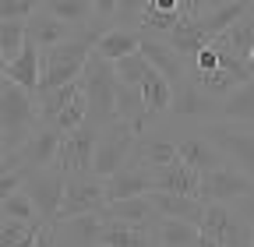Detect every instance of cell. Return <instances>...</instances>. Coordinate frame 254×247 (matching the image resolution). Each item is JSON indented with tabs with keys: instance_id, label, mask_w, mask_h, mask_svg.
<instances>
[{
	"instance_id": "45",
	"label": "cell",
	"mask_w": 254,
	"mask_h": 247,
	"mask_svg": "<svg viewBox=\"0 0 254 247\" xmlns=\"http://www.w3.org/2000/svg\"><path fill=\"white\" fill-rule=\"evenodd\" d=\"M0 226H4V215H0Z\"/></svg>"
},
{
	"instance_id": "8",
	"label": "cell",
	"mask_w": 254,
	"mask_h": 247,
	"mask_svg": "<svg viewBox=\"0 0 254 247\" xmlns=\"http://www.w3.org/2000/svg\"><path fill=\"white\" fill-rule=\"evenodd\" d=\"M64 184H67V177H64L60 170H53V166L25 170L21 191L32 198V205H36L43 226H53L57 223V212H60V201H64Z\"/></svg>"
},
{
	"instance_id": "15",
	"label": "cell",
	"mask_w": 254,
	"mask_h": 247,
	"mask_svg": "<svg viewBox=\"0 0 254 247\" xmlns=\"http://www.w3.org/2000/svg\"><path fill=\"white\" fill-rule=\"evenodd\" d=\"M57 247H95L103 230V212L99 215H74V219H60L50 226Z\"/></svg>"
},
{
	"instance_id": "25",
	"label": "cell",
	"mask_w": 254,
	"mask_h": 247,
	"mask_svg": "<svg viewBox=\"0 0 254 247\" xmlns=\"http://www.w3.org/2000/svg\"><path fill=\"white\" fill-rule=\"evenodd\" d=\"M219 120H230V124H251L254 120V78L244 81L240 88H233L219 103Z\"/></svg>"
},
{
	"instance_id": "14",
	"label": "cell",
	"mask_w": 254,
	"mask_h": 247,
	"mask_svg": "<svg viewBox=\"0 0 254 247\" xmlns=\"http://www.w3.org/2000/svg\"><path fill=\"white\" fill-rule=\"evenodd\" d=\"M57 141H60V131H53V127H36L28 138H25V145L18 148V152H11V156L4 159V163H14V166H25V170H39V166H50L53 163V156H57Z\"/></svg>"
},
{
	"instance_id": "39",
	"label": "cell",
	"mask_w": 254,
	"mask_h": 247,
	"mask_svg": "<svg viewBox=\"0 0 254 247\" xmlns=\"http://www.w3.org/2000/svg\"><path fill=\"white\" fill-rule=\"evenodd\" d=\"M208 7V0H180V18H194Z\"/></svg>"
},
{
	"instance_id": "12",
	"label": "cell",
	"mask_w": 254,
	"mask_h": 247,
	"mask_svg": "<svg viewBox=\"0 0 254 247\" xmlns=\"http://www.w3.org/2000/svg\"><path fill=\"white\" fill-rule=\"evenodd\" d=\"M141 53H145V60L163 74L173 88L190 74V60L184 57V53H177L170 43H166V36H155V32H141Z\"/></svg>"
},
{
	"instance_id": "37",
	"label": "cell",
	"mask_w": 254,
	"mask_h": 247,
	"mask_svg": "<svg viewBox=\"0 0 254 247\" xmlns=\"http://www.w3.org/2000/svg\"><path fill=\"white\" fill-rule=\"evenodd\" d=\"M145 4H148V0H117L113 18H120V21H134V25H138V18H141V11H145Z\"/></svg>"
},
{
	"instance_id": "33",
	"label": "cell",
	"mask_w": 254,
	"mask_h": 247,
	"mask_svg": "<svg viewBox=\"0 0 254 247\" xmlns=\"http://www.w3.org/2000/svg\"><path fill=\"white\" fill-rule=\"evenodd\" d=\"M25 21H0V53L7 60H14L25 46Z\"/></svg>"
},
{
	"instance_id": "3",
	"label": "cell",
	"mask_w": 254,
	"mask_h": 247,
	"mask_svg": "<svg viewBox=\"0 0 254 247\" xmlns=\"http://www.w3.org/2000/svg\"><path fill=\"white\" fill-rule=\"evenodd\" d=\"M117 85L120 81L113 71V60L92 50V57L85 60V71H81V88L88 99V124L106 127L110 120H117Z\"/></svg>"
},
{
	"instance_id": "27",
	"label": "cell",
	"mask_w": 254,
	"mask_h": 247,
	"mask_svg": "<svg viewBox=\"0 0 254 247\" xmlns=\"http://www.w3.org/2000/svg\"><path fill=\"white\" fill-rule=\"evenodd\" d=\"M219 39L230 46V53H237L240 60L251 57V46H254V4L226 28V32H219Z\"/></svg>"
},
{
	"instance_id": "2",
	"label": "cell",
	"mask_w": 254,
	"mask_h": 247,
	"mask_svg": "<svg viewBox=\"0 0 254 247\" xmlns=\"http://www.w3.org/2000/svg\"><path fill=\"white\" fill-rule=\"evenodd\" d=\"M43 127L39 120V103L32 92H25L21 85L14 81H0V134H4V145H7V156L18 152L25 145V138Z\"/></svg>"
},
{
	"instance_id": "26",
	"label": "cell",
	"mask_w": 254,
	"mask_h": 247,
	"mask_svg": "<svg viewBox=\"0 0 254 247\" xmlns=\"http://www.w3.org/2000/svg\"><path fill=\"white\" fill-rule=\"evenodd\" d=\"M198 237H201V230L187 219H163L159 215V223H155V244L159 247H194Z\"/></svg>"
},
{
	"instance_id": "21",
	"label": "cell",
	"mask_w": 254,
	"mask_h": 247,
	"mask_svg": "<svg viewBox=\"0 0 254 247\" xmlns=\"http://www.w3.org/2000/svg\"><path fill=\"white\" fill-rule=\"evenodd\" d=\"M92 50L106 57V60H120L127 53H138L141 50V28H131V25H110L95 36Z\"/></svg>"
},
{
	"instance_id": "46",
	"label": "cell",
	"mask_w": 254,
	"mask_h": 247,
	"mask_svg": "<svg viewBox=\"0 0 254 247\" xmlns=\"http://www.w3.org/2000/svg\"><path fill=\"white\" fill-rule=\"evenodd\" d=\"M152 247H159V244H152Z\"/></svg>"
},
{
	"instance_id": "41",
	"label": "cell",
	"mask_w": 254,
	"mask_h": 247,
	"mask_svg": "<svg viewBox=\"0 0 254 247\" xmlns=\"http://www.w3.org/2000/svg\"><path fill=\"white\" fill-rule=\"evenodd\" d=\"M36 247H57V244H53V230H50V226H43V230H39V240H36Z\"/></svg>"
},
{
	"instance_id": "9",
	"label": "cell",
	"mask_w": 254,
	"mask_h": 247,
	"mask_svg": "<svg viewBox=\"0 0 254 247\" xmlns=\"http://www.w3.org/2000/svg\"><path fill=\"white\" fill-rule=\"evenodd\" d=\"M103 208H106L103 177L78 173V177H67V184H64V201H60V212H57V223L74 219V215H99Z\"/></svg>"
},
{
	"instance_id": "20",
	"label": "cell",
	"mask_w": 254,
	"mask_h": 247,
	"mask_svg": "<svg viewBox=\"0 0 254 247\" xmlns=\"http://www.w3.org/2000/svg\"><path fill=\"white\" fill-rule=\"evenodd\" d=\"M4 78L14 81V85H21L25 92L36 96V92H39V78H43V50H39L36 43L25 39L21 53H18L14 60H7V74H4Z\"/></svg>"
},
{
	"instance_id": "19",
	"label": "cell",
	"mask_w": 254,
	"mask_h": 247,
	"mask_svg": "<svg viewBox=\"0 0 254 247\" xmlns=\"http://www.w3.org/2000/svg\"><path fill=\"white\" fill-rule=\"evenodd\" d=\"M152 180H155V191H173V194H194L198 198V187H201V173L190 170L180 156L166 166H155L152 170Z\"/></svg>"
},
{
	"instance_id": "32",
	"label": "cell",
	"mask_w": 254,
	"mask_h": 247,
	"mask_svg": "<svg viewBox=\"0 0 254 247\" xmlns=\"http://www.w3.org/2000/svg\"><path fill=\"white\" fill-rule=\"evenodd\" d=\"M0 215H7V219H21V223H36V226H43V219H39V212H36V205H32V198L25 194V191H14L4 205H0Z\"/></svg>"
},
{
	"instance_id": "13",
	"label": "cell",
	"mask_w": 254,
	"mask_h": 247,
	"mask_svg": "<svg viewBox=\"0 0 254 247\" xmlns=\"http://www.w3.org/2000/svg\"><path fill=\"white\" fill-rule=\"evenodd\" d=\"M103 187H106V205L110 201H120V198H134V194H148L155 187V180H152V170L141 163V159H127L113 177L103 180Z\"/></svg>"
},
{
	"instance_id": "17",
	"label": "cell",
	"mask_w": 254,
	"mask_h": 247,
	"mask_svg": "<svg viewBox=\"0 0 254 247\" xmlns=\"http://www.w3.org/2000/svg\"><path fill=\"white\" fill-rule=\"evenodd\" d=\"M103 247H152L155 244V226L148 223H127V219H106L99 230Z\"/></svg>"
},
{
	"instance_id": "24",
	"label": "cell",
	"mask_w": 254,
	"mask_h": 247,
	"mask_svg": "<svg viewBox=\"0 0 254 247\" xmlns=\"http://www.w3.org/2000/svg\"><path fill=\"white\" fill-rule=\"evenodd\" d=\"M103 215H106V219H127V223H148V226L159 223V212H155V205H152L148 194H134V198L110 201V205L103 208Z\"/></svg>"
},
{
	"instance_id": "1",
	"label": "cell",
	"mask_w": 254,
	"mask_h": 247,
	"mask_svg": "<svg viewBox=\"0 0 254 247\" xmlns=\"http://www.w3.org/2000/svg\"><path fill=\"white\" fill-rule=\"evenodd\" d=\"M103 28H81L78 36L64 39L50 50H43V78H39V92L46 88H60L67 81H78L85 71V60L92 57V43Z\"/></svg>"
},
{
	"instance_id": "16",
	"label": "cell",
	"mask_w": 254,
	"mask_h": 247,
	"mask_svg": "<svg viewBox=\"0 0 254 247\" xmlns=\"http://www.w3.org/2000/svg\"><path fill=\"white\" fill-rule=\"evenodd\" d=\"M177 152H180V159L190 166V170H198V173H208V170H219L222 163H226V156L212 145V138L198 127V131H190L177 141Z\"/></svg>"
},
{
	"instance_id": "35",
	"label": "cell",
	"mask_w": 254,
	"mask_h": 247,
	"mask_svg": "<svg viewBox=\"0 0 254 247\" xmlns=\"http://www.w3.org/2000/svg\"><path fill=\"white\" fill-rule=\"evenodd\" d=\"M21 184H25V166H14V163L0 166V205H4L14 191H21Z\"/></svg>"
},
{
	"instance_id": "47",
	"label": "cell",
	"mask_w": 254,
	"mask_h": 247,
	"mask_svg": "<svg viewBox=\"0 0 254 247\" xmlns=\"http://www.w3.org/2000/svg\"><path fill=\"white\" fill-rule=\"evenodd\" d=\"M251 247H254V240H251Z\"/></svg>"
},
{
	"instance_id": "10",
	"label": "cell",
	"mask_w": 254,
	"mask_h": 247,
	"mask_svg": "<svg viewBox=\"0 0 254 247\" xmlns=\"http://www.w3.org/2000/svg\"><path fill=\"white\" fill-rule=\"evenodd\" d=\"M251 191H254V177L244 173V170H237V166H230V163H222L219 170L201 173L198 198L201 201H226V205H233V201H240Z\"/></svg>"
},
{
	"instance_id": "5",
	"label": "cell",
	"mask_w": 254,
	"mask_h": 247,
	"mask_svg": "<svg viewBox=\"0 0 254 247\" xmlns=\"http://www.w3.org/2000/svg\"><path fill=\"white\" fill-rule=\"evenodd\" d=\"M95 141H99V127L95 124H81V127L60 134L57 141V156H53V170H60L64 177H78V173H92V159H95Z\"/></svg>"
},
{
	"instance_id": "36",
	"label": "cell",
	"mask_w": 254,
	"mask_h": 247,
	"mask_svg": "<svg viewBox=\"0 0 254 247\" xmlns=\"http://www.w3.org/2000/svg\"><path fill=\"white\" fill-rule=\"evenodd\" d=\"M28 230H36V223H21V219H7V215H4V226H0V247H14Z\"/></svg>"
},
{
	"instance_id": "7",
	"label": "cell",
	"mask_w": 254,
	"mask_h": 247,
	"mask_svg": "<svg viewBox=\"0 0 254 247\" xmlns=\"http://www.w3.org/2000/svg\"><path fill=\"white\" fill-rule=\"evenodd\" d=\"M198 230L208 233L212 240H219L222 247H251V240H254V230L240 219V212L233 205H226V201H205Z\"/></svg>"
},
{
	"instance_id": "38",
	"label": "cell",
	"mask_w": 254,
	"mask_h": 247,
	"mask_svg": "<svg viewBox=\"0 0 254 247\" xmlns=\"http://www.w3.org/2000/svg\"><path fill=\"white\" fill-rule=\"evenodd\" d=\"M233 208L240 212V219H244V223L254 230V191H251V194H244L240 201H233Z\"/></svg>"
},
{
	"instance_id": "44",
	"label": "cell",
	"mask_w": 254,
	"mask_h": 247,
	"mask_svg": "<svg viewBox=\"0 0 254 247\" xmlns=\"http://www.w3.org/2000/svg\"><path fill=\"white\" fill-rule=\"evenodd\" d=\"M219 4H237V0H208V7H219Z\"/></svg>"
},
{
	"instance_id": "31",
	"label": "cell",
	"mask_w": 254,
	"mask_h": 247,
	"mask_svg": "<svg viewBox=\"0 0 254 247\" xmlns=\"http://www.w3.org/2000/svg\"><path fill=\"white\" fill-rule=\"evenodd\" d=\"M148 60H145V53L138 50V53H127V57H120V60H113V71H117V81L120 85H134V88H141V81H145V74H148Z\"/></svg>"
},
{
	"instance_id": "30",
	"label": "cell",
	"mask_w": 254,
	"mask_h": 247,
	"mask_svg": "<svg viewBox=\"0 0 254 247\" xmlns=\"http://www.w3.org/2000/svg\"><path fill=\"white\" fill-rule=\"evenodd\" d=\"M88 120V99H85V88L78 92V96L67 103V106H64L50 124H46V127H53V131H60V134H67V131H74V127H81V124Z\"/></svg>"
},
{
	"instance_id": "29",
	"label": "cell",
	"mask_w": 254,
	"mask_h": 247,
	"mask_svg": "<svg viewBox=\"0 0 254 247\" xmlns=\"http://www.w3.org/2000/svg\"><path fill=\"white\" fill-rule=\"evenodd\" d=\"M43 4L60 18V21H67L71 28H88V18H95V4L92 0H43Z\"/></svg>"
},
{
	"instance_id": "23",
	"label": "cell",
	"mask_w": 254,
	"mask_h": 247,
	"mask_svg": "<svg viewBox=\"0 0 254 247\" xmlns=\"http://www.w3.org/2000/svg\"><path fill=\"white\" fill-rule=\"evenodd\" d=\"M117 117H120L124 124H131L138 138L152 127V113H148V106H145L141 88H134V85H117Z\"/></svg>"
},
{
	"instance_id": "4",
	"label": "cell",
	"mask_w": 254,
	"mask_h": 247,
	"mask_svg": "<svg viewBox=\"0 0 254 247\" xmlns=\"http://www.w3.org/2000/svg\"><path fill=\"white\" fill-rule=\"evenodd\" d=\"M138 145V134L131 124H124L120 117L110 120L106 127H99V141H95V159H92V173L95 177H113L127 159H131V152Z\"/></svg>"
},
{
	"instance_id": "43",
	"label": "cell",
	"mask_w": 254,
	"mask_h": 247,
	"mask_svg": "<svg viewBox=\"0 0 254 247\" xmlns=\"http://www.w3.org/2000/svg\"><path fill=\"white\" fill-rule=\"evenodd\" d=\"M4 74H7V57L0 53V81H4Z\"/></svg>"
},
{
	"instance_id": "34",
	"label": "cell",
	"mask_w": 254,
	"mask_h": 247,
	"mask_svg": "<svg viewBox=\"0 0 254 247\" xmlns=\"http://www.w3.org/2000/svg\"><path fill=\"white\" fill-rule=\"evenodd\" d=\"M43 0H0V21H28Z\"/></svg>"
},
{
	"instance_id": "22",
	"label": "cell",
	"mask_w": 254,
	"mask_h": 247,
	"mask_svg": "<svg viewBox=\"0 0 254 247\" xmlns=\"http://www.w3.org/2000/svg\"><path fill=\"white\" fill-rule=\"evenodd\" d=\"M155 212L163 215V219H187V223H201V212H205V201L194 198V194H173V191H148Z\"/></svg>"
},
{
	"instance_id": "6",
	"label": "cell",
	"mask_w": 254,
	"mask_h": 247,
	"mask_svg": "<svg viewBox=\"0 0 254 247\" xmlns=\"http://www.w3.org/2000/svg\"><path fill=\"white\" fill-rule=\"evenodd\" d=\"M201 131L226 156V163L254 177V131H247L244 124H230V120H208L201 124Z\"/></svg>"
},
{
	"instance_id": "28",
	"label": "cell",
	"mask_w": 254,
	"mask_h": 247,
	"mask_svg": "<svg viewBox=\"0 0 254 247\" xmlns=\"http://www.w3.org/2000/svg\"><path fill=\"white\" fill-rule=\"evenodd\" d=\"M141 96H145V106L152 113V120H159L166 110H170V99H173V85L159 74L155 67H148L145 81H141Z\"/></svg>"
},
{
	"instance_id": "11",
	"label": "cell",
	"mask_w": 254,
	"mask_h": 247,
	"mask_svg": "<svg viewBox=\"0 0 254 247\" xmlns=\"http://www.w3.org/2000/svg\"><path fill=\"white\" fill-rule=\"evenodd\" d=\"M219 103H222V99L208 96V92L187 74V78L173 88V99H170V110H166V113H173V117H180V120L208 124V120H219Z\"/></svg>"
},
{
	"instance_id": "40",
	"label": "cell",
	"mask_w": 254,
	"mask_h": 247,
	"mask_svg": "<svg viewBox=\"0 0 254 247\" xmlns=\"http://www.w3.org/2000/svg\"><path fill=\"white\" fill-rule=\"evenodd\" d=\"M155 11H180V0H148Z\"/></svg>"
},
{
	"instance_id": "42",
	"label": "cell",
	"mask_w": 254,
	"mask_h": 247,
	"mask_svg": "<svg viewBox=\"0 0 254 247\" xmlns=\"http://www.w3.org/2000/svg\"><path fill=\"white\" fill-rule=\"evenodd\" d=\"M194 247H222V244H219V240H212V237H208V233H201V237H198V244H194Z\"/></svg>"
},
{
	"instance_id": "18",
	"label": "cell",
	"mask_w": 254,
	"mask_h": 247,
	"mask_svg": "<svg viewBox=\"0 0 254 247\" xmlns=\"http://www.w3.org/2000/svg\"><path fill=\"white\" fill-rule=\"evenodd\" d=\"M25 36H28V43H36L39 50H50V46H57V43H64V39L78 36V28H71L67 21H60V18L43 4L36 14L25 21Z\"/></svg>"
}]
</instances>
